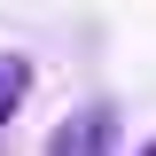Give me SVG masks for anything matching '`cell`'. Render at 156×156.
Returning <instances> with one entry per match:
<instances>
[{"label":"cell","instance_id":"6da1fadb","mask_svg":"<svg viewBox=\"0 0 156 156\" xmlns=\"http://www.w3.org/2000/svg\"><path fill=\"white\" fill-rule=\"evenodd\" d=\"M109 148H117V117L109 109H78V117H62L47 133V156H109Z\"/></svg>","mask_w":156,"mask_h":156},{"label":"cell","instance_id":"7a4b0ae2","mask_svg":"<svg viewBox=\"0 0 156 156\" xmlns=\"http://www.w3.org/2000/svg\"><path fill=\"white\" fill-rule=\"evenodd\" d=\"M23 86H31V70H23V62L8 55V62H0V117H8V109L23 101Z\"/></svg>","mask_w":156,"mask_h":156},{"label":"cell","instance_id":"3957f363","mask_svg":"<svg viewBox=\"0 0 156 156\" xmlns=\"http://www.w3.org/2000/svg\"><path fill=\"white\" fill-rule=\"evenodd\" d=\"M140 156H156V140H148V148H140Z\"/></svg>","mask_w":156,"mask_h":156}]
</instances>
